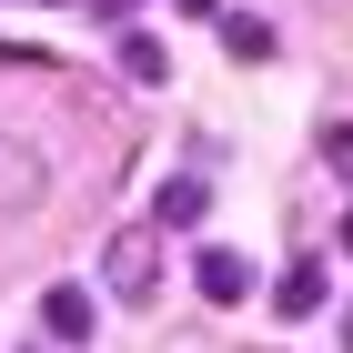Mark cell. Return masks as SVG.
<instances>
[{
  "label": "cell",
  "mask_w": 353,
  "mask_h": 353,
  "mask_svg": "<svg viewBox=\"0 0 353 353\" xmlns=\"http://www.w3.org/2000/svg\"><path fill=\"white\" fill-rule=\"evenodd\" d=\"M101 283L121 303H152L162 293V232H152V222H121V232L101 243Z\"/></svg>",
  "instance_id": "cell-1"
},
{
  "label": "cell",
  "mask_w": 353,
  "mask_h": 353,
  "mask_svg": "<svg viewBox=\"0 0 353 353\" xmlns=\"http://www.w3.org/2000/svg\"><path fill=\"white\" fill-rule=\"evenodd\" d=\"M41 323H51L61 343H81V333H91V293H81V283H61V293L41 303Z\"/></svg>",
  "instance_id": "cell-5"
},
{
  "label": "cell",
  "mask_w": 353,
  "mask_h": 353,
  "mask_svg": "<svg viewBox=\"0 0 353 353\" xmlns=\"http://www.w3.org/2000/svg\"><path fill=\"white\" fill-rule=\"evenodd\" d=\"M91 10H111V21H121V10H141V0H91Z\"/></svg>",
  "instance_id": "cell-10"
},
{
  "label": "cell",
  "mask_w": 353,
  "mask_h": 353,
  "mask_svg": "<svg viewBox=\"0 0 353 353\" xmlns=\"http://www.w3.org/2000/svg\"><path fill=\"white\" fill-rule=\"evenodd\" d=\"M41 202H51V152L0 132V212H41Z\"/></svg>",
  "instance_id": "cell-2"
},
{
  "label": "cell",
  "mask_w": 353,
  "mask_h": 353,
  "mask_svg": "<svg viewBox=\"0 0 353 353\" xmlns=\"http://www.w3.org/2000/svg\"><path fill=\"white\" fill-rule=\"evenodd\" d=\"M121 71H132V81H162L172 51H162V41H141V30H121Z\"/></svg>",
  "instance_id": "cell-7"
},
{
  "label": "cell",
  "mask_w": 353,
  "mask_h": 353,
  "mask_svg": "<svg viewBox=\"0 0 353 353\" xmlns=\"http://www.w3.org/2000/svg\"><path fill=\"white\" fill-rule=\"evenodd\" d=\"M202 202H212V192L192 182V172H172V182H162V222H172V232H182V222H202Z\"/></svg>",
  "instance_id": "cell-6"
},
{
  "label": "cell",
  "mask_w": 353,
  "mask_h": 353,
  "mask_svg": "<svg viewBox=\"0 0 353 353\" xmlns=\"http://www.w3.org/2000/svg\"><path fill=\"white\" fill-rule=\"evenodd\" d=\"M343 343H353V303H343Z\"/></svg>",
  "instance_id": "cell-12"
},
{
  "label": "cell",
  "mask_w": 353,
  "mask_h": 353,
  "mask_svg": "<svg viewBox=\"0 0 353 353\" xmlns=\"http://www.w3.org/2000/svg\"><path fill=\"white\" fill-rule=\"evenodd\" d=\"M182 10H222V0H182Z\"/></svg>",
  "instance_id": "cell-11"
},
{
  "label": "cell",
  "mask_w": 353,
  "mask_h": 353,
  "mask_svg": "<svg viewBox=\"0 0 353 353\" xmlns=\"http://www.w3.org/2000/svg\"><path fill=\"white\" fill-rule=\"evenodd\" d=\"M313 303H323V263H293L283 272V313H313Z\"/></svg>",
  "instance_id": "cell-8"
},
{
  "label": "cell",
  "mask_w": 353,
  "mask_h": 353,
  "mask_svg": "<svg viewBox=\"0 0 353 353\" xmlns=\"http://www.w3.org/2000/svg\"><path fill=\"white\" fill-rule=\"evenodd\" d=\"M222 51L232 61H272V21L263 10H222Z\"/></svg>",
  "instance_id": "cell-4"
},
{
  "label": "cell",
  "mask_w": 353,
  "mask_h": 353,
  "mask_svg": "<svg viewBox=\"0 0 353 353\" xmlns=\"http://www.w3.org/2000/svg\"><path fill=\"white\" fill-rule=\"evenodd\" d=\"M192 283H202V303H243V293H252V263H243V252H202Z\"/></svg>",
  "instance_id": "cell-3"
},
{
  "label": "cell",
  "mask_w": 353,
  "mask_h": 353,
  "mask_svg": "<svg viewBox=\"0 0 353 353\" xmlns=\"http://www.w3.org/2000/svg\"><path fill=\"white\" fill-rule=\"evenodd\" d=\"M323 162H333V172L353 182V121H323Z\"/></svg>",
  "instance_id": "cell-9"
},
{
  "label": "cell",
  "mask_w": 353,
  "mask_h": 353,
  "mask_svg": "<svg viewBox=\"0 0 353 353\" xmlns=\"http://www.w3.org/2000/svg\"><path fill=\"white\" fill-rule=\"evenodd\" d=\"M343 252H353V212H343Z\"/></svg>",
  "instance_id": "cell-13"
}]
</instances>
